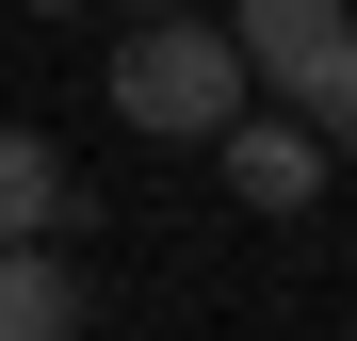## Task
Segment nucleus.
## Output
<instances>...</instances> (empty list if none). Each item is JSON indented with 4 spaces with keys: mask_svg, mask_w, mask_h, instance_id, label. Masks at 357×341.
<instances>
[{
    "mask_svg": "<svg viewBox=\"0 0 357 341\" xmlns=\"http://www.w3.org/2000/svg\"><path fill=\"white\" fill-rule=\"evenodd\" d=\"M130 17H195V0H130Z\"/></svg>",
    "mask_w": 357,
    "mask_h": 341,
    "instance_id": "6",
    "label": "nucleus"
},
{
    "mask_svg": "<svg viewBox=\"0 0 357 341\" xmlns=\"http://www.w3.org/2000/svg\"><path fill=\"white\" fill-rule=\"evenodd\" d=\"M0 341H82V276L49 244H0Z\"/></svg>",
    "mask_w": 357,
    "mask_h": 341,
    "instance_id": "5",
    "label": "nucleus"
},
{
    "mask_svg": "<svg viewBox=\"0 0 357 341\" xmlns=\"http://www.w3.org/2000/svg\"><path fill=\"white\" fill-rule=\"evenodd\" d=\"M211 33L244 49V98H276L309 146H357V0H227Z\"/></svg>",
    "mask_w": 357,
    "mask_h": 341,
    "instance_id": "1",
    "label": "nucleus"
},
{
    "mask_svg": "<svg viewBox=\"0 0 357 341\" xmlns=\"http://www.w3.org/2000/svg\"><path fill=\"white\" fill-rule=\"evenodd\" d=\"M211 146H227V195H244V211H309L325 195V146L292 130V114H227Z\"/></svg>",
    "mask_w": 357,
    "mask_h": 341,
    "instance_id": "3",
    "label": "nucleus"
},
{
    "mask_svg": "<svg viewBox=\"0 0 357 341\" xmlns=\"http://www.w3.org/2000/svg\"><path fill=\"white\" fill-rule=\"evenodd\" d=\"M66 211H82V179H66V146H49L33 114H0V244H49Z\"/></svg>",
    "mask_w": 357,
    "mask_h": 341,
    "instance_id": "4",
    "label": "nucleus"
},
{
    "mask_svg": "<svg viewBox=\"0 0 357 341\" xmlns=\"http://www.w3.org/2000/svg\"><path fill=\"white\" fill-rule=\"evenodd\" d=\"M114 114H130L146 146H211L227 114H260V98H244V49H227L211 17H130V49H114Z\"/></svg>",
    "mask_w": 357,
    "mask_h": 341,
    "instance_id": "2",
    "label": "nucleus"
}]
</instances>
